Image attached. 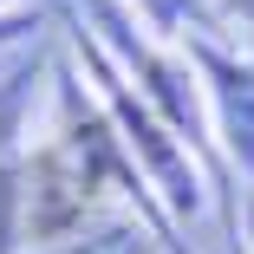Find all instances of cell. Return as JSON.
Returning a JSON list of instances; mask_svg holds the SVG:
<instances>
[{"instance_id":"cell-2","label":"cell","mask_w":254,"mask_h":254,"mask_svg":"<svg viewBox=\"0 0 254 254\" xmlns=\"http://www.w3.org/2000/svg\"><path fill=\"white\" fill-rule=\"evenodd\" d=\"M183 53H189V72H195V91H202V124H209V137L254 183V59L235 39H222L215 26L189 33Z\"/></svg>"},{"instance_id":"cell-1","label":"cell","mask_w":254,"mask_h":254,"mask_svg":"<svg viewBox=\"0 0 254 254\" xmlns=\"http://www.w3.org/2000/svg\"><path fill=\"white\" fill-rule=\"evenodd\" d=\"M78 59L98 72V105H105V118H111V130L124 137V150H130V163L143 170V183H150V195H157V209L170 215V222H189V215H202V170H195V150L157 118L137 98V85L118 72V59L105 53L98 39H85L78 33Z\"/></svg>"},{"instance_id":"cell-6","label":"cell","mask_w":254,"mask_h":254,"mask_svg":"<svg viewBox=\"0 0 254 254\" xmlns=\"http://www.w3.org/2000/svg\"><path fill=\"white\" fill-rule=\"evenodd\" d=\"M209 20L228 39H254V0H209Z\"/></svg>"},{"instance_id":"cell-7","label":"cell","mask_w":254,"mask_h":254,"mask_svg":"<svg viewBox=\"0 0 254 254\" xmlns=\"http://www.w3.org/2000/svg\"><path fill=\"white\" fill-rule=\"evenodd\" d=\"M7 26H26V20H7ZM7 26H0V33H7Z\"/></svg>"},{"instance_id":"cell-4","label":"cell","mask_w":254,"mask_h":254,"mask_svg":"<svg viewBox=\"0 0 254 254\" xmlns=\"http://www.w3.org/2000/svg\"><path fill=\"white\" fill-rule=\"evenodd\" d=\"M124 7H130L150 33H157L163 46H183L189 33H209V26H215L202 0H124Z\"/></svg>"},{"instance_id":"cell-3","label":"cell","mask_w":254,"mask_h":254,"mask_svg":"<svg viewBox=\"0 0 254 254\" xmlns=\"http://www.w3.org/2000/svg\"><path fill=\"white\" fill-rule=\"evenodd\" d=\"M157 222L143 209H91L85 222H72L65 235L39 241V254H157Z\"/></svg>"},{"instance_id":"cell-5","label":"cell","mask_w":254,"mask_h":254,"mask_svg":"<svg viewBox=\"0 0 254 254\" xmlns=\"http://www.w3.org/2000/svg\"><path fill=\"white\" fill-rule=\"evenodd\" d=\"M20 241H26V189L13 163H0V254H13Z\"/></svg>"},{"instance_id":"cell-8","label":"cell","mask_w":254,"mask_h":254,"mask_svg":"<svg viewBox=\"0 0 254 254\" xmlns=\"http://www.w3.org/2000/svg\"><path fill=\"white\" fill-rule=\"evenodd\" d=\"M248 235H254V209H248Z\"/></svg>"}]
</instances>
